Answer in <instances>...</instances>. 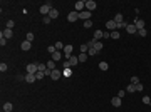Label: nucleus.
Segmentation results:
<instances>
[{
  "label": "nucleus",
  "instance_id": "11",
  "mask_svg": "<svg viewBox=\"0 0 151 112\" xmlns=\"http://www.w3.org/2000/svg\"><path fill=\"white\" fill-rule=\"evenodd\" d=\"M111 106H113V107H121V97H117V95L113 97V99H111Z\"/></svg>",
  "mask_w": 151,
  "mask_h": 112
},
{
  "label": "nucleus",
  "instance_id": "10",
  "mask_svg": "<svg viewBox=\"0 0 151 112\" xmlns=\"http://www.w3.org/2000/svg\"><path fill=\"white\" fill-rule=\"evenodd\" d=\"M106 27H108V30H111V32H113V30H116V29H117V24H116L114 20H108V22H106Z\"/></svg>",
  "mask_w": 151,
  "mask_h": 112
},
{
  "label": "nucleus",
  "instance_id": "20",
  "mask_svg": "<svg viewBox=\"0 0 151 112\" xmlns=\"http://www.w3.org/2000/svg\"><path fill=\"white\" fill-rule=\"evenodd\" d=\"M45 65H47V69H49V70H55V62H54L52 59H50V60H49Z\"/></svg>",
  "mask_w": 151,
  "mask_h": 112
},
{
  "label": "nucleus",
  "instance_id": "47",
  "mask_svg": "<svg viewBox=\"0 0 151 112\" xmlns=\"http://www.w3.org/2000/svg\"><path fill=\"white\" fill-rule=\"evenodd\" d=\"M143 89H144V87H143V85H141V84H136V90H138V92H141V90H143Z\"/></svg>",
  "mask_w": 151,
  "mask_h": 112
},
{
  "label": "nucleus",
  "instance_id": "4",
  "mask_svg": "<svg viewBox=\"0 0 151 112\" xmlns=\"http://www.w3.org/2000/svg\"><path fill=\"white\" fill-rule=\"evenodd\" d=\"M25 70H27V74H37L39 72L37 64H29V65L25 67Z\"/></svg>",
  "mask_w": 151,
  "mask_h": 112
},
{
  "label": "nucleus",
  "instance_id": "2",
  "mask_svg": "<svg viewBox=\"0 0 151 112\" xmlns=\"http://www.w3.org/2000/svg\"><path fill=\"white\" fill-rule=\"evenodd\" d=\"M74 10L77 12V13H81V12H84L86 10V2H82V0H77L74 5Z\"/></svg>",
  "mask_w": 151,
  "mask_h": 112
},
{
  "label": "nucleus",
  "instance_id": "21",
  "mask_svg": "<svg viewBox=\"0 0 151 112\" xmlns=\"http://www.w3.org/2000/svg\"><path fill=\"white\" fill-rule=\"evenodd\" d=\"M12 109H14V106H12L10 102H5V104H3V111L5 112H12Z\"/></svg>",
  "mask_w": 151,
  "mask_h": 112
},
{
  "label": "nucleus",
  "instance_id": "6",
  "mask_svg": "<svg viewBox=\"0 0 151 112\" xmlns=\"http://www.w3.org/2000/svg\"><path fill=\"white\" fill-rule=\"evenodd\" d=\"M133 24H134V27H136L138 30L144 29V20H143V19H134V22H133Z\"/></svg>",
  "mask_w": 151,
  "mask_h": 112
},
{
  "label": "nucleus",
  "instance_id": "9",
  "mask_svg": "<svg viewBox=\"0 0 151 112\" xmlns=\"http://www.w3.org/2000/svg\"><path fill=\"white\" fill-rule=\"evenodd\" d=\"M77 19H79V13H77L76 10H72V12H69V15H67V20H69V22H76Z\"/></svg>",
  "mask_w": 151,
  "mask_h": 112
},
{
  "label": "nucleus",
  "instance_id": "12",
  "mask_svg": "<svg viewBox=\"0 0 151 112\" xmlns=\"http://www.w3.org/2000/svg\"><path fill=\"white\" fill-rule=\"evenodd\" d=\"M126 32L133 35V34H136V32H138V29L134 27V24H128V27H126Z\"/></svg>",
  "mask_w": 151,
  "mask_h": 112
},
{
  "label": "nucleus",
  "instance_id": "28",
  "mask_svg": "<svg viewBox=\"0 0 151 112\" xmlns=\"http://www.w3.org/2000/svg\"><path fill=\"white\" fill-rule=\"evenodd\" d=\"M81 52H82V54H87V52H89V45H87V44H82V45H81Z\"/></svg>",
  "mask_w": 151,
  "mask_h": 112
},
{
  "label": "nucleus",
  "instance_id": "24",
  "mask_svg": "<svg viewBox=\"0 0 151 112\" xmlns=\"http://www.w3.org/2000/svg\"><path fill=\"white\" fill-rule=\"evenodd\" d=\"M126 92H129V94H133V92H136V85H134V84H129V85L126 87Z\"/></svg>",
  "mask_w": 151,
  "mask_h": 112
},
{
  "label": "nucleus",
  "instance_id": "16",
  "mask_svg": "<svg viewBox=\"0 0 151 112\" xmlns=\"http://www.w3.org/2000/svg\"><path fill=\"white\" fill-rule=\"evenodd\" d=\"M113 20L116 22V24H123V22H124V17H123V13H116Z\"/></svg>",
  "mask_w": 151,
  "mask_h": 112
},
{
  "label": "nucleus",
  "instance_id": "15",
  "mask_svg": "<svg viewBox=\"0 0 151 112\" xmlns=\"http://www.w3.org/2000/svg\"><path fill=\"white\" fill-rule=\"evenodd\" d=\"M2 35L8 40V38H12V35H14V30H12V29H5V30L2 32Z\"/></svg>",
  "mask_w": 151,
  "mask_h": 112
},
{
  "label": "nucleus",
  "instance_id": "5",
  "mask_svg": "<svg viewBox=\"0 0 151 112\" xmlns=\"http://www.w3.org/2000/svg\"><path fill=\"white\" fill-rule=\"evenodd\" d=\"M91 15H92V12L84 10V12H81V13H79V19H82V20L86 22V20H91Z\"/></svg>",
  "mask_w": 151,
  "mask_h": 112
},
{
  "label": "nucleus",
  "instance_id": "37",
  "mask_svg": "<svg viewBox=\"0 0 151 112\" xmlns=\"http://www.w3.org/2000/svg\"><path fill=\"white\" fill-rule=\"evenodd\" d=\"M25 40H29V42H34V34H32V32H29V34H27V37H25Z\"/></svg>",
  "mask_w": 151,
  "mask_h": 112
},
{
  "label": "nucleus",
  "instance_id": "45",
  "mask_svg": "<svg viewBox=\"0 0 151 112\" xmlns=\"http://www.w3.org/2000/svg\"><path fill=\"white\" fill-rule=\"evenodd\" d=\"M0 70H2V72H5V70H7V64H3V62H2V64H0Z\"/></svg>",
  "mask_w": 151,
  "mask_h": 112
},
{
  "label": "nucleus",
  "instance_id": "19",
  "mask_svg": "<svg viewBox=\"0 0 151 112\" xmlns=\"http://www.w3.org/2000/svg\"><path fill=\"white\" fill-rule=\"evenodd\" d=\"M103 34H104V32H101V30H96V32H94V37H92V38L99 42V40L103 38Z\"/></svg>",
  "mask_w": 151,
  "mask_h": 112
},
{
  "label": "nucleus",
  "instance_id": "17",
  "mask_svg": "<svg viewBox=\"0 0 151 112\" xmlns=\"http://www.w3.org/2000/svg\"><path fill=\"white\" fill-rule=\"evenodd\" d=\"M37 79H35V74H27L25 75V82H29V84H32V82H35Z\"/></svg>",
  "mask_w": 151,
  "mask_h": 112
},
{
  "label": "nucleus",
  "instance_id": "14",
  "mask_svg": "<svg viewBox=\"0 0 151 112\" xmlns=\"http://www.w3.org/2000/svg\"><path fill=\"white\" fill-rule=\"evenodd\" d=\"M50 59H52L54 62H59V60L62 59V52H59V50H57V52H54V54L50 55Z\"/></svg>",
  "mask_w": 151,
  "mask_h": 112
},
{
  "label": "nucleus",
  "instance_id": "33",
  "mask_svg": "<svg viewBox=\"0 0 151 112\" xmlns=\"http://www.w3.org/2000/svg\"><path fill=\"white\" fill-rule=\"evenodd\" d=\"M111 38L117 40V38H119V32H117V30H113V32H111Z\"/></svg>",
  "mask_w": 151,
  "mask_h": 112
},
{
  "label": "nucleus",
  "instance_id": "1",
  "mask_svg": "<svg viewBox=\"0 0 151 112\" xmlns=\"http://www.w3.org/2000/svg\"><path fill=\"white\" fill-rule=\"evenodd\" d=\"M52 10V2H45L44 5H40V8H39V12L45 17V15H49V12Z\"/></svg>",
  "mask_w": 151,
  "mask_h": 112
},
{
  "label": "nucleus",
  "instance_id": "48",
  "mask_svg": "<svg viewBox=\"0 0 151 112\" xmlns=\"http://www.w3.org/2000/svg\"><path fill=\"white\" fill-rule=\"evenodd\" d=\"M117 97H121V99H123V97H124V90H119V92H117Z\"/></svg>",
  "mask_w": 151,
  "mask_h": 112
},
{
  "label": "nucleus",
  "instance_id": "13",
  "mask_svg": "<svg viewBox=\"0 0 151 112\" xmlns=\"http://www.w3.org/2000/svg\"><path fill=\"white\" fill-rule=\"evenodd\" d=\"M30 47H32V42H29V40H24L20 44V49L22 50H30Z\"/></svg>",
  "mask_w": 151,
  "mask_h": 112
},
{
  "label": "nucleus",
  "instance_id": "35",
  "mask_svg": "<svg viewBox=\"0 0 151 112\" xmlns=\"http://www.w3.org/2000/svg\"><path fill=\"white\" fill-rule=\"evenodd\" d=\"M97 54V50L94 49V47H89V52H87V55H96Z\"/></svg>",
  "mask_w": 151,
  "mask_h": 112
},
{
  "label": "nucleus",
  "instance_id": "26",
  "mask_svg": "<svg viewBox=\"0 0 151 112\" xmlns=\"http://www.w3.org/2000/svg\"><path fill=\"white\" fill-rule=\"evenodd\" d=\"M64 47H66V45H64L62 42H55V50L61 52V50H64Z\"/></svg>",
  "mask_w": 151,
  "mask_h": 112
},
{
  "label": "nucleus",
  "instance_id": "23",
  "mask_svg": "<svg viewBox=\"0 0 151 112\" xmlns=\"http://www.w3.org/2000/svg\"><path fill=\"white\" fill-rule=\"evenodd\" d=\"M87 57H89V55H87V54H82V52H81V54L77 55V59H79V62H86V60H87Z\"/></svg>",
  "mask_w": 151,
  "mask_h": 112
},
{
  "label": "nucleus",
  "instance_id": "44",
  "mask_svg": "<svg viewBox=\"0 0 151 112\" xmlns=\"http://www.w3.org/2000/svg\"><path fill=\"white\" fill-rule=\"evenodd\" d=\"M62 67H64V69H71V64H69V60H64V62H62Z\"/></svg>",
  "mask_w": 151,
  "mask_h": 112
},
{
  "label": "nucleus",
  "instance_id": "34",
  "mask_svg": "<svg viewBox=\"0 0 151 112\" xmlns=\"http://www.w3.org/2000/svg\"><path fill=\"white\" fill-rule=\"evenodd\" d=\"M143 102H144L146 106H150V104H151V97H150V95H144V97H143Z\"/></svg>",
  "mask_w": 151,
  "mask_h": 112
},
{
  "label": "nucleus",
  "instance_id": "46",
  "mask_svg": "<svg viewBox=\"0 0 151 112\" xmlns=\"http://www.w3.org/2000/svg\"><path fill=\"white\" fill-rule=\"evenodd\" d=\"M103 38H111V32H104V34H103Z\"/></svg>",
  "mask_w": 151,
  "mask_h": 112
},
{
  "label": "nucleus",
  "instance_id": "8",
  "mask_svg": "<svg viewBox=\"0 0 151 112\" xmlns=\"http://www.w3.org/2000/svg\"><path fill=\"white\" fill-rule=\"evenodd\" d=\"M71 55H72V45H66V47H64V57H66V60H67Z\"/></svg>",
  "mask_w": 151,
  "mask_h": 112
},
{
  "label": "nucleus",
  "instance_id": "3",
  "mask_svg": "<svg viewBox=\"0 0 151 112\" xmlns=\"http://www.w3.org/2000/svg\"><path fill=\"white\" fill-rule=\"evenodd\" d=\"M96 8H97V3H96L94 0H87V2H86V10L92 12V10H96Z\"/></svg>",
  "mask_w": 151,
  "mask_h": 112
},
{
  "label": "nucleus",
  "instance_id": "29",
  "mask_svg": "<svg viewBox=\"0 0 151 112\" xmlns=\"http://www.w3.org/2000/svg\"><path fill=\"white\" fill-rule=\"evenodd\" d=\"M62 75H64V77H71V75H72V70H71V69H64V70H62Z\"/></svg>",
  "mask_w": 151,
  "mask_h": 112
},
{
  "label": "nucleus",
  "instance_id": "40",
  "mask_svg": "<svg viewBox=\"0 0 151 112\" xmlns=\"http://www.w3.org/2000/svg\"><path fill=\"white\" fill-rule=\"evenodd\" d=\"M44 72H37V74H35V79H37V80H42V79H44Z\"/></svg>",
  "mask_w": 151,
  "mask_h": 112
},
{
  "label": "nucleus",
  "instance_id": "38",
  "mask_svg": "<svg viewBox=\"0 0 151 112\" xmlns=\"http://www.w3.org/2000/svg\"><path fill=\"white\" fill-rule=\"evenodd\" d=\"M50 20H52V19H50V17H49V15H45V17H44V19H42V22H44V24H45V25H47V24H50Z\"/></svg>",
  "mask_w": 151,
  "mask_h": 112
},
{
  "label": "nucleus",
  "instance_id": "31",
  "mask_svg": "<svg viewBox=\"0 0 151 112\" xmlns=\"http://www.w3.org/2000/svg\"><path fill=\"white\" fill-rule=\"evenodd\" d=\"M146 34H148V30H146V29H141V30H138V35H139V37H146Z\"/></svg>",
  "mask_w": 151,
  "mask_h": 112
},
{
  "label": "nucleus",
  "instance_id": "27",
  "mask_svg": "<svg viewBox=\"0 0 151 112\" xmlns=\"http://www.w3.org/2000/svg\"><path fill=\"white\" fill-rule=\"evenodd\" d=\"M103 47H104V44H103V42H101V40H99V42H97V44H96V45H94V49H96V50H97V52H101V50H103Z\"/></svg>",
  "mask_w": 151,
  "mask_h": 112
},
{
  "label": "nucleus",
  "instance_id": "36",
  "mask_svg": "<svg viewBox=\"0 0 151 112\" xmlns=\"http://www.w3.org/2000/svg\"><path fill=\"white\" fill-rule=\"evenodd\" d=\"M0 45H2V47H3V45H7V38L3 37L2 34H0Z\"/></svg>",
  "mask_w": 151,
  "mask_h": 112
},
{
  "label": "nucleus",
  "instance_id": "42",
  "mask_svg": "<svg viewBox=\"0 0 151 112\" xmlns=\"http://www.w3.org/2000/svg\"><path fill=\"white\" fill-rule=\"evenodd\" d=\"M84 27H86V29H91V27H92V22H91V20H86V22H84Z\"/></svg>",
  "mask_w": 151,
  "mask_h": 112
},
{
  "label": "nucleus",
  "instance_id": "41",
  "mask_svg": "<svg viewBox=\"0 0 151 112\" xmlns=\"http://www.w3.org/2000/svg\"><path fill=\"white\" fill-rule=\"evenodd\" d=\"M14 25H15L14 20H8V22H7V29H14Z\"/></svg>",
  "mask_w": 151,
  "mask_h": 112
},
{
  "label": "nucleus",
  "instance_id": "39",
  "mask_svg": "<svg viewBox=\"0 0 151 112\" xmlns=\"http://www.w3.org/2000/svg\"><path fill=\"white\" fill-rule=\"evenodd\" d=\"M131 84H134V85H136V84H139V79H138L136 75H133V77H131Z\"/></svg>",
  "mask_w": 151,
  "mask_h": 112
},
{
  "label": "nucleus",
  "instance_id": "18",
  "mask_svg": "<svg viewBox=\"0 0 151 112\" xmlns=\"http://www.w3.org/2000/svg\"><path fill=\"white\" fill-rule=\"evenodd\" d=\"M67 60H69V64H71V67H74L76 64L79 62V59H77V57H74V55H71V57H69Z\"/></svg>",
  "mask_w": 151,
  "mask_h": 112
},
{
  "label": "nucleus",
  "instance_id": "30",
  "mask_svg": "<svg viewBox=\"0 0 151 112\" xmlns=\"http://www.w3.org/2000/svg\"><path fill=\"white\" fill-rule=\"evenodd\" d=\"M99 69H101V70H108V69H109L108 62H101V64H99Z\"/></svg>",
  "mask_w": 151,
  "mask_h": 112
},
{
  "label": "nucleus",
  "instance_id": "43",
  "mask_svg": "<svg viewBox=\"0 0 151 112\" xmlns=\"http://www.w3.org/2000/svg\"><path fill=\"white\" fill-rule=\"evenodd\" d=\"M96 44H97V40H94V38H91V40L87 42V45H89V47H94Z\"/></svg>",
  "mask_w": 151,
  "mask_h": 112
},
{
  "label": "nucleus",
  "instance_id": "25",
  "mask_svg": "<svg viewBox=\"0 0 151 112\" xmlns=\"http://www.w3.org/2000/svg\"><path fill=\"white\" fill-rule=\"evenodd\" d=\"M37 69H39V72H44V74H45L47 65H45V64H37Z\"/></svg>",
  "mask_w": 151,
  "mask_h": 112
},
{
  "label": "nucleus",
  "instance_id": "22",
  "mask_svg": "<svg viewBox=\"0 0 151 112\" xmlns=\"http://www.w3.org/2000/svg\"><path fill=\"white\" fill-rule=\"evenodd\" d=\"M49 17H50V19H57V17H59V12H57L55 8H52V10L49 12Z\"/></svg>",
  "mask_w": 151,
  "mask_h": 112
},
{
  "label": "nucleus",
  "instance_id": "7",
  "mask_svg": "<svg viewBox=\"0 0 151 112\" xmlns=\"http://www.w3.org/2000/svg\"><path fill=\"white\" fill-rule=\"evenodd\" d=\"M61 77H62V70H57V69H55V70L50 72V79H52V80H59Z\"/></svg>",
  "mask_w": 151,
  "mask_h": 112
},
{
  "label": "nucleus",
  "instance_id": "32",
  "mask_svg": "<svg viewBox=\"0 0 151 112\" xmlns=\"http://www.w3.org/2000/svg\"><path fill=\"white\" fill-rule=\"evenodd\" d=\"M47 52H49L50 55H52L54 52H57V50H55V45H49V47H47Z\"/></svg>",
  "mask_w": 151,
  "mask_h": 112
}]
</instances>
